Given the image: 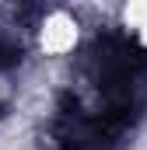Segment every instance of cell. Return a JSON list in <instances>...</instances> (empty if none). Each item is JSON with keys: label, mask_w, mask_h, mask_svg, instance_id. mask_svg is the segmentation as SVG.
Segmentation results:
<instances>
[{"label": "cell", "mask_w": 147, "mask_h": 150, "mask_svg": "<svg viewBox=\"0 0 147 150\" xmlns=\"http://www.w3.org/2000/svg\"><path fill=\"white\" fill-rule=\"evenodd\" d=\"M21 56H25V42L14 35V32L0 28V74L14 70V67L21 63Z\"/></svg>", "instance_id": "2"}, {"label": "cell", "mask_w": 147, "mask_h": 150, "mask_svg": "<svg viewBox=\"0 0 147 150\" xmlns=\"http://www.w3.org/2000/svg\"><path fill=\"white\" fill-rule=\"evenodd\" d=\"M147 115V49L126 32L95 35L74 59L53 115L56 150H123Z\"/></svg>", "instance_id": "1"}]
</instances>
